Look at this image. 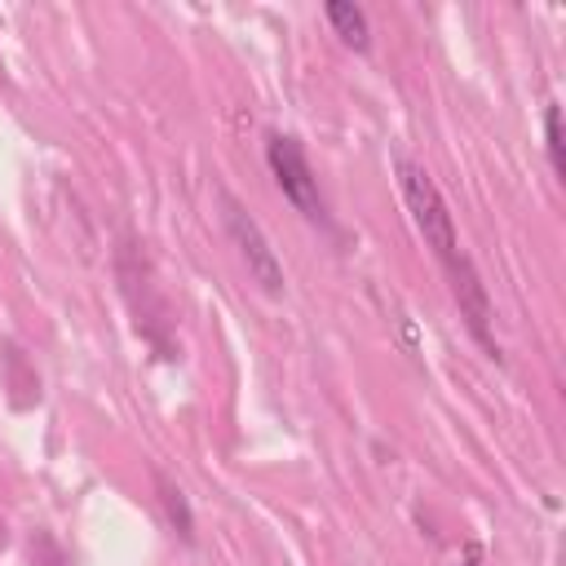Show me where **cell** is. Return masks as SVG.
Masks as SVG:
<instances>
[{
    "mask_svg": "<svg viewBox=\"0 0 566 566\" xmlns=\"http://www.w3.org/2000/svg\"><path fill=\"white\" fill-rule=\"evenodd\" d=\"M323 18L340 35V44H349L354 53H367L371 49V22H367V9L363 4H354V0H327L323 4Z\"/></svg>",
    "mask_w": 566,
    "mask_h": 566,
    "instance_id": "5",
    "label": "cell"
},
{
    "mask_svg": "<svg viewBox=\"0 0 566 566\" xmlns=\"http://www.w3.org/2000/svg\"><path fill=\"white\" fill-rule=\"evenodd\" d=\"M0 548H4V522H0Z\"/></svg>",
    "mask_w": 566,
    "mask_h": 566,
    "instance_id": "10",
    "label": "cell"
},
{
    "mask_svg": "<svg viewBox=\"0 0 566 566\" xmlns=\"http://www.w3.org/2000/svg\"><path fill=\"white\" fill-rule=\"evenodd\" d=\"M217 203H221L226 234H230L239 261L248 265V279H252L265 296H283V287H287V279H283V261H279V252L270 248V239H265V230L256 226V217H252L226 186H217Z\"/></svg>",
    "mask_w": 566,
    "mask_h": 566,
    "instance_id": "3",
    "label": "cell"
},
{
    "mask_svg": "<svg viewBox=\"0 0 566 566\" xmlns=\"http://www.w3.org/2000/svg\"><path fill=\"white\" fill-rule=\"evenodd\" d=\"M265 168H270L274 186L283 190V199H287L310 226L332 230V212H327V199H323L318 177H314V168H310V155H305V146H301L292 133H279V128L265 133Z\"/></svg>",
    "mask_w": 566,
    "mask_h": 566,
    "instance_id": "2",
    "label": "cell"
},
{
    "mask_svg": "<svg viewBox=\"0 0 566 566\" xmlns=\"http://www.w3.org/2000/svg\"><path fill=\"white\" fill-rule=\"evenodd\" d=\"M155 491H159V504H164V517H168V526L190 544L195 539V513H190V500H186V491L168 478V473H155Z\"/></svg>",
    "mask_w": 566,
    "mask_h": 566,
    "instance_id": "6",
    "label": "cell"
},
{
    "mask_svg": "<svg viewBox=\"0 0 566 566\" xmlns=\"http://www.w3.org/2000/svg\"><path fill=\"white\" fill-rule=\"evenodd\" d=\"M0 380H4L9 402H13L18 411H27V407L40 402V376H35L31 358L22 354V345H13V340L0 345Z\"/></svg>",
    "mask_w": 566,
    "mask_h": 566,
    "instance_id": "4",
    "label": "cell"
},
{
    "mask_svg": "<svg viewBox=\"0 0 566 566\" xmlns=\"http://www.w3.org/2000/svg\"><path fill=\"white\" fill-rule=\"evenodd\" d=\"M544 155H548L553 177H566V137H562V106L557 102L544 106Z\"/></svg>",
    "mask_w": 566,
    "mask_h": 566,
    "instance_id": "7",
    "label": "cell"
},
{
    "mask_svg": "<svg viewBox=\"0 0 566 566\" xmlns=\"http://www.w3.org/2000/svg\"><path fill=\"white\" fill-rule=\"evenodd\" d=\"M394 168H398V186H402L407 212H411V221H416L424 248L438 256V265H442V274H447V283H451V296H455V305H460L464 327L473 332V340H478L491 358H500V345H495V332H491L495 310H491L486 283H482L473 256L464 252V243H460V234H455V217H451V208H447L438 181H433L429 168L416 164V159H398Z\"/></svg>",
    "mask_w": 566,
    "mask_h": 566,
    "instance_id": "1",
    "label": "cell"
},
{
    "mask_svg": "<svg viewBox=\"0 0 566 566\" xmlns=\"http://www.w3.org/2000/svg\"><path fill=\"white\" fill-rule=\"evenodd\" d=\"M455 566H486V562H482V553H478V548L469 544V548L460 553V562H455Z\"/></svg>",
    "mask_w": 566,
    "mask_h": 566,
    "instance_id": "9",
    "label": "cell"
},
{
    "mask_svg": "<svg viewBox=\"0 0 566 566\" xmlns=\"http://www.w3.org/2000/svg\"><path fill=\"white\" fill-rule=\"evenodd\" d=\"M31 562H35V566H66V553L53 544V535L40 531V535L31 539Z\"/></svg>",
    "mask_w": 566,
    "mask_h": 566,
    "instance_id": "8",
    "label": "cell"
}]
</instances>
